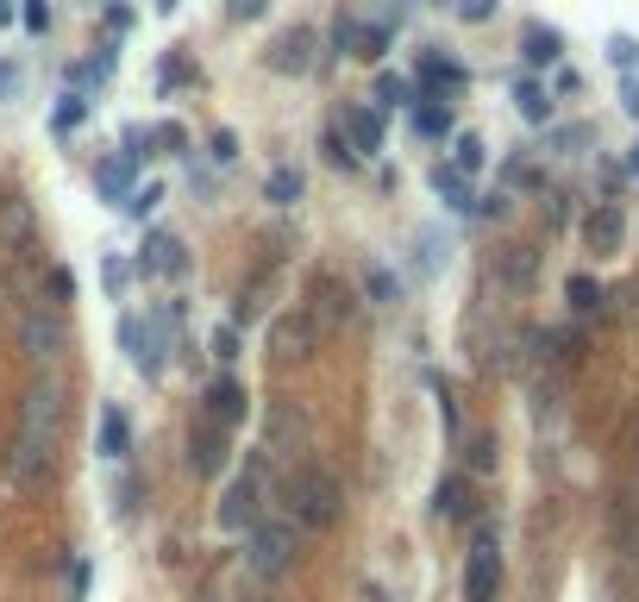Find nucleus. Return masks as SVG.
Segmentation results:
<instances>
[{"mask_svg":"<svg viewBox=\"0 0 639 602\" xmlns=\"http://www.w3.org/2000/svg\"><path fill=\"white\" fill-rule=\"evenodd\" d=\"M88 120V101L82 95H63V107H57V132H76Z\"/></svg>","mask_w":639,"mask_h":602,"instance_id":"obj_30","label":"nucleus"},{"mask_svg":"<svg viewBox=\"0 0 639 602\" xmlns=\"http://www.w3.org/2000/svg\"><path fill=\"white\" fill-rule=\"evenodd\" d=\"M245 414H251V396H245V383L239 377H213L207 383V408H201V421H213V427H239L245 421Z\"/></svg>","mask_w":639,"mask_h":602,"instance_id":"obj_8","label":"nucleus"},{"mask_svg":"<svg viewBox=\"0 0 639 602\" xmlns=\"http://www.w3.org/2000/svg\"><path fill=\"white\" fill-rule=\"evenodd\" d=\"M32 226H38V214H32L26 195H7V201H0V245H7V251H26V245H32Z\"/></svg>","mask_w":639,"mask_h":602,"instance_id":"obj_14","label":"nucleus"},{"mask_svg":"<svg viewBox=\"0 0 639 602\" xmlns=\"http://www.w3.org/2000/svg\"><path fill=\"white\" fill-rule=\"evenodd\" d=\"M383 51H389V32H383V26H358V44H351V57H370V63H376Z\"/></svg>","mask_w":639,"mask_h":602,"instance_id":"obj_29","label":"nucleus"},{"mask_svg":"<svg viewBox=\"0 0 639 602\" xmlns=\"http://www.w3.org/2000/svg\"><path fill=\"white\" fill-rule=\"evenodd\" d=\"M527 63H558V32L533 26V32H527Z\"/></svg>","mask_w":639,"mask_h":602,"instance_id":"obj_28","label":"nucleus"},{"mask_svg":"<svg viewBox=\"0 0 639 602\" xmlns=\"http://www.w3.org/2000/svg\"><path fill=\"white\" fill-rule=\"evenodd\" d=\"M621 239H627V214L614 201H602L596 214L583 220V245L596 251V258H614V251H621Z\"/></svg>","mask_w":639,"mask_h":602,"instance_id":"obj_11","label":"nucleus"},{"mask_svg":"<svg viewBox=\"0 0 639 602\" xmlns=\"http://www.w3.org/2000/svg\"><path fill=\"white\" fill-rule=\"evenodd\" d=\"M19 26H26V32H51V7H44V0H26V7H19Z\"/></svg>","mask_w":639,"mask_h":602,"instance_id":"obj_34","label":"nucleus"},{"mask_svg":"<svg viewBox=\"0 0 639 602\" xmlns=\"http://www.w3.org/2000/svg\"><path fill=\"white\" fill-rule=\"evenodd\" d=\"M627 170H633V176H639V145H633V157H627Z\"/></svg>","mask_w":639,"mask_h":602,"instance_id":"obj_43","label":"nucleus"},{"mask_svg":"<svg viewBox=\"0 0 639 602\" xmlns=\"http://www.w3.org/2000/svg\"><path fill=\"white\" fill-rule=\"evenodd\" d=\"M364 289H370V301H401V283H395L389 270H370V276H364Z\"/></svg>","mask_w":639,"mask_h":602,"instance_id":"obj_31","label":"nucleus"},{"mask_svg":"<svg viewBox=\"0 0 639 602\" xmlns=\"http://www.w3.org/2000/svg\"><path fill=\"white\" fill-rule=\"evenodd\" d=\"M307 63H314V32H307V26L282 32V38L270 44V69H282V76H301Z\"/></svg>","mask_w":639,"mask_h":602,"instance_id":"obj_15","label":"nucleus"},{"mask_svg":"<svg viewBox=\"0 0 639 602\" xmlns=\"http://www.w3.org/2000/svg\"><path fill=\"white\" fill-rule=\"evenodd\" d=\"M257 508H264V465H251L226 483V496H220V527L226 534H245V527H257Z\"/></svg>","mask_w":639,"mask_h":602,"instance_id":"obj_4","label":"nucleus"},{"mask_svg":"<svg viewBox=\"0 0 639 602\" xmlns=\"http://www.w3.org/2000/svg\"><path fill=\"white\" fill-rule=\"evenodd\" d=\"M19 345H26V358H57L63 352V320L32 308L26 320H19Z\"/></svg>","mask_w":639,"mask_h":602,"instance_id":"obj_12","label":"nucleus"},{"mask_svg":"<svg viewBox=\"0 0 639 602\" xmlns=\"http://www.w3.org/2000/svg\"><path fill=\"white\" fill-rule=\"evenodd\" d=\"M514 107H520V120H533V126L552 120V95H546L539 82H520V88H514Z\"/></svg>","mask_w":639,"mask_h":602,"instance_id":"obj_20","label":"nucleus"},{"mask_svg":"<svg viewBox=\"0 0 639 602\" xmlns=\"http://www.w3.org/2000/svg\"><path fill=\"white\" fill-rule=\"evenodd\" d=\"M239 352H245V339H239V327H220V333H213V358H226V364H232V358H239Z\"/></svg>","mask_w":639,"mask_h":602,"instance_id":"obj_35","label":"nucleus"},{"mask_svg":"<svg viewBox=\"0 0 639 602\" xmlns=\"http://www.w3.org/2000/svg\"><path fill=\"white\" fill-rule=\"evenodd\" d=\"M157 201H163V189H157V182H145V189H132V195H126V214H138V220H145Z\"/></svg>","mask_w":639,"mask_h":602,"instance_id":"obj_32","label":"nucleus"},{"mask_svg":"<svg viewBox=\"0 0 639 602\" xmlns=\"http://www.w3.org/2000/svg\"><path fill=\"white\" fill-rule=\"evenodd\" d=\"M470 465H477V471L495 465V446H489V439H477V446H470Z\"/></svg>","mask_w":639,"mask_h":602,"instance_id":"obj_39","label":"nucleus"},{"mask_svg":"<svg viewBox=\"0 0 639 602\" xmlns=\"http://www.w3.org/2000/svg\"><path fill=\"white\" fill-rule=\"evenodd\" d=\"M314 339H320V327L295 308V314H276V327H270V352H276V358H314Z\"/></svg>","mask_w":639,"mask_h":602,"instance_id":"obj_9","label":"nucleus"},{"mask_svg":"<svg viewBox=\"0 0 639 602\" xmlns=\"http://www.w3.org/2000/svg\"><path fill=\"white\" fill-rule=\"evenodd\" d=\"M132 452V427L120 408H101V458H126Z\"/></svg>","mask_w":639,"mask_h":602,"instance_id":"obj_18","label":"nucleus"},{"mask_svg":"<svg viewBox=\"0 0 639 602\" xmlns=\"http://www.w3.org/2000/svg\"><path fill=\"white\" fill-rule=\"evenodd\" d=\"M452 170H458V176L483 170V138H477V132H458V145H452Z\"/></svg>","mask_w":639,"mask_h":602,"instance_id":"obj_24","label":"nucleus"},{"mask_svg":"<svg viewBox=\"0 0 639 602\" xmlns=\"http://www.w3.org/2000/svg\"><path fill=\"white\" fill-rule=\"evenodd\" d=\"M57 421H63V389L57 383H44L26 396V408H19V439H13V477L38 483V471L51 465V446H57Z\"/></svg>","mask_w":639,"mask_h":602,"instance_id":"obj_1","label":"nucleus"},{"mask_svg":"<svg viewBox=\"0 0 639 602\" xmlns=\"http://www.w3.org/2000/svg\"><path fill=\"white\" fill-rule=\"evenodd\" d=\"M376 101H383V107H414V82L408 76H383V82H376Z\"/></svg>","mask_w":639,"mask_h":602,"instance_id":"obj_27","label":"nucleus"},{"mask_svg":"<svg viewBox=\"0 0 639 602\" xmlns=\"http://www.w3.org/2000/svg\"><path fill=\"white\" fill-rule=\"evenodd\" d=\"M264 195H270L276 207H295V201H301V170H289V164L270 170V176H264Z\"/></svg>","mask_w":639,"mask_h":602,"instance_id":"obj_21","label":"nucleus"},{"mask_svg":"<svg viewBox=\"0 0 639 602\" xmlns=\"http://www.w3.org/2000/svg\"><path fill=\"white\" fill-rule=\"evenodd\" d=\"M414 132L445 138V132H452V107H439V101H414Z\"/></svg>","mask_w":639,"mask_h":602,"instance_id":"obj_22","label":"nucleus"},{"mask_svg":"<svg viewBox=\"0 0 639 602\" xmlns=\"http://www.w3.org/2000/svg\"><path fill=\"white\" fill-rule=\"evenodd\" d=\"M13 13H19V7H13V0H0V26H7V19H13Z\"/></svg>","mask_w":639,"mask_h":602,"instance_id":"obj_42","label":"nucleus"},{"mask_svg":"<svg viewBox=\"0 0 639 602\" xmlns=\"http://www.w3.org/2000/svg\"><path fill=\"white\" fill-rule=\"evenodd\" d=\"M213 157L232 164V157H239V138H232V132H213Z\"/></svg>","mask_w":639,"mask_h":602,"instance_id":"obj_37","label":"nucleus"},{"mask_svg":"<svg viewBox=\"0 0 639 602\" xmlns=\"http://www.w3.org/2000/svg\"><path fill=\"white\" fill-rule=\"evenodd\" d=\"M19 95V63H0V101Z\"/></svg>","mask_w":639,"mask_h":602,"instance_id":"obj_38","label":"nucleus"},{"mask_svg":"<svg viewBox=\"0 0 639 602\" xmlns=\"http://www.w3.org/2000/svg\"><path fill=\"white\" fill-rule=\"evenodd\" d=\"M264 7H270V0H232V19H257Z\"/></svg>","mask_w":639,"mask_h":602,"instance_id":"obj_40","label":"nucleus"},{"mask_svg":"<svg viewBox=\"0 0 639 602\" xmlns=\"http://www.w3.org/2000/svg\"><path fill=\"white\" fill-rule=\"evenodd\" d=\"M132 170H138V157L120 151V157H107V164H101V176H94V182H101L107 201H126V195H132Z\"/></svg>","mask_w":639,"mask_h":602,"instance_id":"obj_17","label":"nucleus"},{"mask_svg":"<svg viewBox=\"0 0 639 602\" xmlns=\"http://www.w3.org/2000/svg\"><path fill=\"white\" fill-rule=\"evenodd\" d=\"M339 483L333 477H326L320 465H301L295 477H289V515H295V527H314V534H320V527H333L339 521Z\"/></svg>","mask_w":639,"mask_h":602,"instance_id":"obj_2","label":"nucleus"},{"mask_svg":"<svg viewBox=\"0 0 639 602\" xmlns=\"http://www.w3.org/2000/svg\"><path fill=\"white\" fill-rule=\"evenodd\" d=\"M621 101H627V113L639 120V82H627V95H621Z\"/></svg>","mask_w":639,"mask_h":602,"instance_id":"obj_41","label":"nucleus"},{"mask_svg":"<svg viewBox=\"0 0 639 602\" xmlns=\"http://www.w3.org/2000/svg\"><path fill=\"white\" fill-rule=\"evenodd\" d=\"M345 314H351V289H339V276H314V327H345Z\"/></svg>","mask_w":639,"mask_h":602,"instance_id":"obj_13","label":"nucleus"},{"mask_svg":"<svg viewBox=\"0 0 639 602\" xmlns=\"http://www.w3.org/2000/svg\"><path fill=\"white\" fill-rule=\"evenodd\" d=\"M188 465H195V477H220L226 471V427H213V421L188 427Z\"/></svg>","mask_w":639,"mask_h":602,"instance_id":"obj_10","label":"nucleus"},{"mask_svg":"<svg viewBox=\"0 0 639 602\" xmlns=\"http://www.w3.org/2000/svg\"><path fill=\"white\" fill-rule=\"evenodd\" d=\"M138 270L182 276V239H176V233H151V245H145V258H138Z\"/></svg>","mask_w":639,"mask_h":602,"instance_id":"obj_16","label":"nucleus"},{"mask_svg":"<svg viewBox=\"0 0 639 602\" xmlns=\"http://www.w3.org/2000/svg\"><path fill=\"white\" fill-rule=\"evenodd\" d=\"M433 189H439L445 201H452V207H458V214H470V207H477V195H470V189H464V176H458V170H445V164L433 170Z\"/></svg>","mask_w":639,"mask_h":602,"instance_id":"obj_23","label":"nucleus"},{"mask_svg":"<svg viewBox=\"0 0 639 602\" xmlns=\"http://www.w3.org/2000/svg\"><path fill=\"white\" fill-rule=\"evenodd\" d=\"M339 145H345L351 157H376V151H383V113L364 107V101H351V107L339 113Z\"/></svg>","mask_w":639,"mask_h":602,"instance_id":"obj_7","label":"nucleus"},{"mask_svg":"<svg viewBox=\"0 0 639 602\" xmlns=\"http://www.w3.org/2000/svg\"><path fill=\"white\" fill-rule=\"evenodd\" d=\"M176 314L182 308H151L145 320L126 314L120 339H126V352H132V364L145 370V377H163V364H170V327H176Z\"/></svg>","mask_w":639,"mask_h":602,"instance_id":"obj_3","label":"nucleus"},{"mask_svg":"<svg viewBox=\"0 0 639 602\" xmlns=\"http://www.w3.org/2000/svg\"><path fill=\"white\" fill-rule=\"evenodd\" d=\"M608 63L614 69H639V44L633 38H608Z\"/></svg>","mask_w":639,"mask_h":602,"instance_id":"obj_33","label":"nucleus"},{"mask_svg":"<svg viewBox=\"0 0 639 602\" xmlns=\"http://www.w3.org/2000/svg\"><path fill=\"white\" fill-rule=\"evenodd\" d=\"M489 13H495V0H458V19H470V26H483Z\"/></svg>","mask_w":639,"mask_h":602,"instance_id":"obj_36","label":"nucleus"},{"mask_svg":"<svg viewBox=\"0 0 639 602\" xmlns=\"http://www.w3.org/2000/svg\"><path fill=\"white\" fill-rule=\"evenodd\" d=\"M564 295H571V308H577V314H596V308H602L596 276H571V289H564Z\"/></svg>","mask_w":639,"mask_h":602,"instance_id":"obj_26","label":"nucleus"},{"mask_svg":"<svg viewBox=\"0 0 639 602\" xmlns=\"http://www.w3.org/2000/svg\"><path fill=\"white\" fill-rule=\"evenodd\" d=\"M295 559V521H257L251 527V571L257 577H282Z\"/></svg>","mask_w":639,"mask_h":602,"instance_id":"obj_5","label":"nucleus"},{"mask_svg":"<svg viewBox=\"0 0 639 602\" xmlns=\"http://www.w3.org/2000/svg\"><path fill=\"white\" fill-rule=\"evenodd\" d=\"M420 76L433 82V88H464V69L445 63V57H420Z\"/></svg>","mask_w":639,"mask_h":602,"instance_id":"obj_25","label":"nucleus"},{"mask_svg":"<svg viewBox=\"0 0 639 602\" xmlns=\"http://www.w3.org/2000/svg\"><path fill=\"white\" fill-rule=\"evenodd\" d=\"M433 515H445V521H464V515H470V490H464V477H445L439 490H433Z\"/></svg>","mask_w":639,"mask_h":602,"instance_id":"obj_19","label":"nucleus"},{"mask_svg":"<svg viewBox=\"0 0 639 602\" xmlns=\"http://www.w3.org/2000/svg\"><path fill=\"white\" fill-rule=\"evenodd\" d=\"M495 596H502V546H495V534H477L464 565V602H495Z\"/></svg>","mask_w":639,"mask_h":602,"instance_id":"obj_6","label":"nucleus"}]
</instances>
